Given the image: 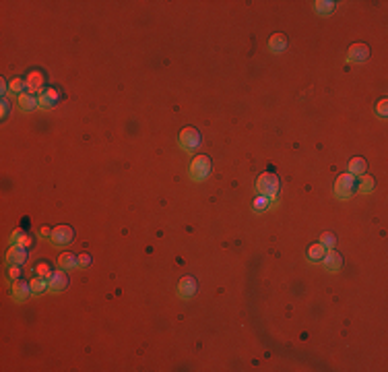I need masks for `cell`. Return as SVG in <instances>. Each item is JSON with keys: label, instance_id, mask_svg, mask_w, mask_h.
I'll use <instances>...</instances> for the list:
<instances>
[{"label": "cell", "instance_id": "cell-29", "mask_svg": "<svg viewBox=\"0 0 388 372\" xmlns=\"http://www.w3.org/2000/svg\"><path fill=\"white\" fill-rule=\"evenodd\" d=\"M9 277L13 279V282H17V279L21 277V265H9Z\"/></svg>", "mask_w": 388, "mask_h": 372}, {"label": "cell", "instance_id": "cell-18", "mask_svg": "<svg viewBox=\"0 0 388 372\" xmlns=\"http://www.w3.org/2000/svg\"><path fill=\"white\" fill-rule=\"evenodd\" d=\"M285 48H287V38H285L283 34L271 36V40H269V50H271V52L281 54V52H285Z\"/></svg>", "mask_w": 388, "mask_h": 372}, {"label": "cell", "instance_id": "cell-10", "mask_svg": "<svg viewBox=\"0 0 388 372\" xmlns=\"http://www.w3.org/2000/svg\"><path fill=\"white\" fill-rule=\"evenodd\" d=\"M347 58H349V62H366V60L370 58V48H368L366 44L358 42V44H353V46L349 48Z\"/></svg>", "mask_w": 388, "mask_h": 372}, {"label": "cell", "instance_id": "cell-24", "mask_svg": "<svg viewBox=\"0 0 388 372\" xmlns=\"http://www.w3.org/2000/svg\"><path fill=\"white\" fill-rule=\"evenodd\" d=\"M34 271H36V275H38V277H46V279H48V277L52 275V265H50L48 261H40V263L36 265V269H34Z\"/></svg>", "mask_w": 388, "mask_h": 372}, {"label": "cell", "instance_id": "cell-17", "mask_svg": "<svg viewBox=\"0 0 388 372\" xmlns=\"http://www.w3.org/2000/svg\"><path fill=\"white\" fill-rule=\"evenodd\" d=\"M368 172V162L364 160V158H351V162H349V174H353V176H364Z\"/></svg>", "mask_w": 388, "mask_h": 372}, {"label": "cell", "instance_id": "cell-13", "mask_svg": "<svg viewBox=\"0 0 388 372\" xmlns=\"http://www.w3.org/2000/svg\"><path fill=\"white\" fill-rule=\"evenodd\" d=\"M27 261V248L19 244H11V251L7 253V263L9 265H23Z\"/></svg>", "mask_w": 388, "mask_h": 372}, {"label": "cell", "instance_id": "cell-21", "mask_svg": "<svg viewBox=\"0 0 388 372\" xmlns=\"http://www.w3.org/2000/svg\"><path fill=\"white\" fill-rule=\"evenodd\" d=\"M275 205V201H271L269 197H263V195H258L256 199H254V211H258V213H265L267 209H271Z\"/></svg>", "mask_w": 388, "mask_h": 372}, {"label": "cell", "instance_id": "cell-16", "mask_svg": "<svg viewBox=\"0 0 388 372\" xmlns=\"http://www.w3.org/2000/svg\"><path fill=\"white\" fill-rule=\"evenodd\" d=\"M11 244H19L23 248H31V246H34V236L23 232V230H15L11 234Z\"/></svg>", "mask_w": 388, "mask_h": 372}, {"label": "cell", "instance_id": "cell-15", "mask_svg": "<svg viewBox=\"0 0 388 372\" xmlns=\"http://www.w3.org/2000/svg\"><path fill=\"white\" fill-rule=\"evenodd\" d=\"M79 267V257L75 253H62L58 257V269H64V271H73Z\"/></svg>", "mask_w": 388, "mask_h": 372}, {"label": "cell", "instance_id": "cell-14", "mask_svg": "<svg viewBox=\"0 0 388 372\" xmlns=\"http://www.w3.org/2000/svg\"><path fill=\"white\" fill-rule=\"evenodd\" d=\"M17 104H19V108L23 110V112H34L36 108H40V102H38V98L36 96H31V93H21L19 96V100H17Z\"/></svg>", "mask_w": 388, "mask_h": 372}, {"label": "cell", "instance_id": "cell-20", "mask_svg": "<svg viewBox=\"0 0 388 372\" xmlns=\"http://www.w3.org/2000/svg\"><path fill=\"white\" fill-rule=\"evenodd\" d=\"M31 290H34V294H44L46 290H50V284H48V279L46 277H34V279H31Z\"/></svg>", "mask_w": 388, "mask_h": 372}, {"label": "cell", "instance_id": "cell-26", "mask_svg": "<svg viewBox=\"0 0 388 372\" xmlns=\"http://www.w3.org/2000/svg\"><path fill=\"white\" fill-rule=\"evenodd\" d=\"M376 114H378L380 118H386V116H388V100H380V102L376 104Z\"/></svg>", "mask_w": 388, "mask_h": 372}, {"label": "cell", "instance_id": "cell-9", "mask_svg": "<svg viewBox=\"0 0 388 372\" xmlns=\"http://www.w3.org/2000/svg\"><path fill=\"white\" fill-rule=\"evenodd\" d=\"M31 294H34V290H31V284L29 282H21V279H17V282H13L11 286V296L15 302H25Z\"/></svg>", "mask_w": 388, "mask_h": 372}, {"label": "cell", "instance_id": "cell-7", "mask_svg": "<svg viewBox=\"0 0 388 372\" xmlns=\"http://www.w3.org/2000/svg\"><path fill=\"white\" fill-rule=\"evenodd\" d=\"M197 292H199V282L192 275H186L178 282V296L182 300H190Z\"/></svg>", "mask_w": 388, "mask_h": 372}, {"label": "cell", "instance_id": "cell-23", "mask_svg": "<svg viewBox=\"0 0 388 372\" xmlns=\"http://www.w3.org/2000/svg\"><path fill=\"white\" fill-rule=\"evenodd\" d=\"M374 186H376V178L364 174L362 180H360V186H358V189H360V193H372V191H374Z\"/></svg>", "mask_w": 388, "mask_h": 372}, {"label": "cell", "instance_id": "cell-31", "mask_svg": "<svg viewBox=\"0 0 388 372\" xmlns=\"http://www.w3.org/2000/svg\"><path fill=\"white\" fill-rule=\"evenodd\" d=\"M40 236L42 238H52V230L48 226H44V228H40Z\"/></svg>", "mask_w": 388, "mask_h": 372}, {"label": "cell", "instance_id": "cell-4", "mask_svg": "<svg viewBox=\"0 0 388 372\" xmlns=\"http://www.w3.org/2000/svg\"><path fill=\"white\" fill-rule=\"evenodd\" d=\"M178 145L184 149V151H194L201 147V133L194 129V127H186L180 131L178 135Z\"/></svg>", "mask_w": 388, "mask_h": 372}, {"label": "cell", "instance_id": "cell-19", "mask_svg": "<svg viewBox=\"0 0 388 372\" xmlns=\"http://www.w3.org/2000/svg\"><path fill=\"white\" fill-rule=\"evenodd\" d=\"M325 255H327V248L322 246L320 242L312 244V246L308 248V253H306L308 261H312V263H318V261H322V259H325Z\"/></svg>", "mask_w": 388, "mask_h": 372}, {"label": "cell", "instance_id": "cell-8", "mask_svg": "<svg viewBox=\"0 0 388 372\" xmlns=\"http://www.w3.org/2000/svg\"><path fill=\"white\" fill-rule=\"evenodd\" d=\"M48 284H50V290L52 292H64L69 288V275L64 269H56L52 271V275L48 277Z\"/></svg>", "mask_w": 388, "mask_h": 372}, {"label": "cell", "instance_id": "cell-12", "mask_svg": "<svg viewBox=\"0 0 388 372\" xmlns=\"http://www.w3.org/2000/svg\"><path fill=\"white\" fill-rule=\"evenodd\" d=\"M322 263H325V269L331 271V273H337V271L343 269V257H341L339 253H335L333 248H331V251H327V255H325V259H322Z\"/></svg>", "mask_w": 388, "mask_h": 372}, {"label": "cell", "instance_id": "cell-1", "mask_svg": "<svg viewBox=\"0 0 388 372\" xmlns=\"http://www.w3.org/2000/svg\"><path fill=\"white\" fill-rule=\"evenodd\" d=\"M256 191H258V195L269 197L271 201H275L277 195H279V191H281V180H279V176H277V174H271V172L261 174V176L256 178Z\"/></svg>", "mask_w": 388, "mask_h": 372}, {"label": "cell", "instance_id": "cell-5", "mask_svg": "<svg viewBox=\"0 0 388 372\" xmlns=\"http://www.w3.org/2000/svg\"><path fill=\"white\" fill-rule=\"evenodd\" d=\"M46 77L42 71H29L27 79H25V89L27 93H31V96H36V93H44L46 91Z\"/></svg>", "mask_w": 388, "mask_h": 372}, {"label": "cell", "instance_id": "cell-30", "mask_svg": "<svg viewBox=\"0 0 388 372\" xmlns=\"http://www.w3.org/2000/svg\"><path fill=\"white\" fill-rule=\"evenodd\" d=\"M9 112H11V102L7 98H3V118H7Z\"/></svg>", "mask_w": 388, "mask_h": 372}, {"label": "cell", "instance_id": "cell-3", "mask_svg": "<svg viewBox=\"0 0 388 372\" xmlns=\"http://www.w3.org/2000/svg\"><path fill=\"white\" fill-rule=\"evenodd\" d=\"M358 191V182H355L353 174H341L335 182V197L337 199H351L353 193Z\"/></svg>", "mask_w": 388, "mask_h": 372}, {"label": "cell", "instance_id": "cell-22", "mask_svg": "<svg viewBox=\"0 0 388 372\" xmlns=\"http://www.w3.org/2000/svg\"><path fill=\"white\" fill-rule=\"evenodd\" d=\"M314 9L318 15H331L335 11V3L333 0H318V3H314Z\"/></svg>", "mask_w": 388, "mask_h": 372}, {"label": "cell", "instance_id": "cell-27", "mask_svg": "<svg viewBox=\"0 0 388 372\" xmlns=\"http://www.w3.org/2000/svg\"><path fill=\"white\" fill-rule=\"evenodd\" d=\"M91 263H93V259H91L89 253H81L79 255V269H87Z\"/></svg>", "mask_w": 388, "mask_h": 372}, {"label": "cell", "instance_id": "cell-2", "mask_svg": "<svg viewBox=\"0 0 388 372\" xmlns=\"http://www.w3.org/2000/svg\"><path fill=\"white\" fill-rule=\"evenodd\" d=\"M213 172V162L207 155H197L192 162H190V168H188V174L194 182H205Z\"/></svg>", "mask_w": 388, "mask_h": 372}, {"label": "cell", "instance_id": "cell-6", "mask_svg": "<svg viewBox=\"0 0 388 372\" xmlns=\"http://www.w3.org/2000/svg\"><path fill=\"white\" fill-rule=\"evenodd\" d=\"M52 244L56 246H69L75 240V230L71 226H56L52 230Z\"/></svg>", "mask_w": 388, "mask_h": 372}, {"label": "cell", "instance_id": "cell-28", "mask_svg": "<svg viewBox=\"0 0 388 372\" xmlns=\"http://www.w3.org/2000/svg\"><path fill=\"white\" fill-rule=\"evenodd\" d=\"M23 89H25V81H23V79H13V81H11V91H13V93H19V96H21Z\"/></svg>", "mask_w": 388, "mask_h": 372}, {"label": "cell", "instance_id": "cell-25", "mask_svg": "<svg viewBox=\"0 0 388 372\" xmlns=\"http://www.w3.org/2000/svg\"><path fill=\"white\" fill-rule=\"evenodd\" d=\"M320 244L327 248V251H331V248H335V244H337V238H335V234H331V232H325L320 236Z\"/></svg>", "mask_w": 388, "mask_h": 372}, {"label": "cell", "instance_id": "cell-11", "mask_svg": "<svg viewBox=\"0 0 388 372\" xmlns=\"http://www.w3.org/2000/svg\"><path fill=\"white\" fill-rule=\"evenodd\" d=\"M58 100H60V93H58V89H54V87H48V89L42 93V96L38 98L42 110H52V108L58 104Z\"/></svg>", "mask_w": 388, "mask_h": 372}]
</instances>
